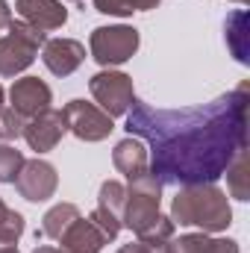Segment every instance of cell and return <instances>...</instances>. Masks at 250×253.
Masks as SVG:
<instances>
[{
    "instance_id": "obj_1",
    "label": "cell",
    "mask_w": 250,
    "mask_h": 253,
    "mask_svg": "<svg viewBox=\"0 0 250 253\" xmlns=\"http://www.w3.org/2000/svg\"><path fill=\"white\" fill-rule=\"evenodd\" d=\"M248 80L194 109H153L135 97L126 112V132L150 144L147 168L162 186L215 183L248 150Z\"/></svg>"
},
{
    "instance_id": "obj_8",
    "label": "cell",
    "mask_w": 250,
    "mask_h": 253,
    "mask_svg": "<svg viewBox=\"0 0 250 253\" xmlns=\"http://www.w3.org/2000/svg\"><path fill=\"white\" fill-rule=\"evenodd\" d=\"M56 186H59V174L50 162L44 159H30L21 165L18 177H15V189L24 200L30 203H44L56 194Z\"/></svg>"
},
{
    "instance_id": "obj_27",
    "label": "cell",
    "mask_w": 250,
    "mask_h": 253,
    "mask_svg": "<svg viewBox=\"0 0 250 253\" xmlns=\"http://www.w3.org/2000/svg\"><path fill=\"white\" fill-rule=\"evenodd\" d=\"M0 253H18V242H12V239H0Z\"/></svg>"
},
{
    "instance_id": "obj_19",
    "label": "cell",
    "mask_w": 250,
    "mask_h": 253,
    "mask_svg": "<svg viewBox=\"0 0 250 253\" xmlns=\"http://www.w3.org/2000/svg\"><path fill=\"white\" fill-rule=\"evenodd\" d=\"M162 0H94V9L100 15H118L126 18L132 12H147V9H156Z\"/></svg>"
},
{
    "instance_id": "obj_12",
    "label": "cell",
    "mask_w": 250,
    "mask_h": 253,
    "mask_svg": "<svg viewBox=\"0 0 250 253\" xmlns=\"http://www.w3.org/2000/svg\"><path fill=\"white\" fill-rule=\"evenodd\" d=\"M15 9H18L21 21L33 24L42 33L59 30L68 21V9L62 6V0H15Z\"/></svg>"
},
{
    "instance_id": "obj_14",
    "label": "cell",
    "mask_w": 250,
    "mask_h": 253,
    "mask_svg": "<svg viewBox=\"0 0 250 253\" xmlns=\"http://www.w3.org/2000/svg\"><path fill=\"white\" fill-rule=\"evenodd\" d=\"M59 251L62 253H100V248L106 245V239L100 236V230L88 221V218H77L62 236H59Z\"/></svg>"
},
{
    "instance_id": "obj_20",
    "label": "cell",
    "mask_w": 250,
    "mask_h": 253,
    "mask_svg": "<svg viewBox=\"0 0 250 253\" xmlns=\"http://www.w3.org/2000/svg\"><path fill=\"white\" fill-rule=\"evenodd\" d=\"M124 200H126V189L118 180H106V183L100 186V194H97V206H100V209H106V212H112V215L121 218Z\"/></svg>"
},
{
    "instance_id": "obj_9",
    "label": "cell",
    "mask_w": 250,
    "mask_h": 253,
    "mask_svg": "<svg viewBox=\"0 0 250 253\" xmlns=\"http://www.w3.org/2000/svg\"><path fill=\"white\" fill-rule=\"evenodd\" d=\"M65 132H68V124H65L62 112H56V109H44V112L27 118V124H24V132H21V135L27 138L30 150H36V153H47V150H53V147L62 141Z\"/></svg>"
},
{
    "instance_id": "obj_13",
    "label": "cell",
    "mask_w": 250,
    "mask_h": 253,
    "mask_svg": "<svg viewBox=\"0 0 250 253\" xmlns=\"http://www.w3.org/2000/svg\"><path fill=\"white\" fill-rule=\"evenodd\" d=\"M112 162H115V168L124 174L129 183L150 171V168H147V162H150L147 147H144L141 138H135V135H126L124 141L115 144V150H112Z\"/></svg>"
},
{
    "instance_id": "obj_21",
    "label": "cell",
    "mask_w": 250,
    "mask_h": 253,
    "mask_svg": "<svg viewBox=\"0 0 250 253\" xmlns=\"http://www.w3.org/2000/svg\"><path fill=\"white\" fill-rule=\"evenodd\" d=\"M24 153L12 144H0V183H15L21 165H24Z\"/></svg>"
},
{
    "instance_id": "obj_5",
    "label": "cell",
    "mask_w": 250,
    "mask_h": 253,
    "mask_svg": "<svg viewBox=\"0 0 250 253\" xmlns=\"http://www.w3.org/2000/svg\"><path fill=\"white\" fill-rule=\"evenodd\" d=\"M141 44V36L135 27H97L88 39V50H91V59L103 68H112V65H124L135 56Z\"/></svg>"
},
{
    "instance_id": "obj_2",
    "label": "cell",
    "mask_w": 250,
    "mask_h": 253,
    "mask_svg": "<svg viewBox=\"0 0 250 253\" xmlns=\"http://www.w3.org/2000/svg\"><path fill=\"white\" fill-rule=\"evenodd\" d=\"M159 203H162V183L147 171L126 189L121 224L129 227L141 242H168L174 236V221L159 212Z\"/></svg>"
},
{
    "instance_id": "obj_15",
    "label": "cell",
    "mask_w": 250,
    "mask_h": 253,
    "mask_svg": "<svg viewBox=\"0 0 250 253\" xmlns=\"http://www.w3.org/2000/svg\"><path fill=\"white\" fill-rule=\"evenodd\" d=\"M174 253H239V242L233 239H209L206 233H188L171 242Z\"/></svg>"
},
{
    "instance_id": "obj_24",
    "label": "cell",
    "mask_w": 250,
    "mask_h": 253,
    "mask_svg": "<svg viewBox=\"0 0 250 253\" xmlns=\"http://www.w3.org/2000/svg\"><path fill=\"white\" fill-rule=\"evenodd\" d=\"M24 124H27V121H24L12 106H3V109H0V135H3V138H18V135L24 132Z\"/></svg>"
},
{
    "instance_id": "obj_16",
    "label": "cell",
    "mask_w": 250,
    "mask_h": 253,
    "mask_svg": "<svg viewBox=\"0 0 250 253\" xmlns=\"http://www.w3.org/2000/svg\"><path fill=\"white\" fill-rule=\"evenodd\" d=\"M227 174V189L236 200H250V159H248V150H242L230 168L224 171Z\"/></svg>"
},
{
    "instance_id": "obj_31",
    "label": "cell",
    "mask_w": 250,
    "mask_h": 253,
    "mask_svg": "<svg viewBox=\"0 0 250 253\" xmlns=\"http://www.w3.org/2000/svg\"><path fill=\"white\" fill-rule=\"evenodd\" d=\"M71 3H80V0H71Z\"/></svg>"
},
{
    "instance_id": "obj_25",
    "label": "cell",
    "mask_w": 250,
    "mask_h": 253,
    "mask_svg": "<svg viewBox=\"0 0 250 253\" xmlns=\"http://www.w3.org/2000/svg\"><path fill=\"white\" fill-rule=\"evenodd\" d=\"M9 24H12V9L6 0H0V30H6Z\"/></svg>"
},
{
    "instance_id": "obj_32",
    "label": "cell",
    "mask_w": 250,
    "mask_h": 253,
    "mask_svg": "<svg viewBox=\"0 0 250 253\" xmlns=\"http://www.w3.org/2000/svg\"><path fill=\"white\" fill-rule=\"evenodd\" d=\"M0 138H3V135H0Z\"/></svg>"
},
{
    "instance_id": "obj_26",
    "label": "cell",
    "mask_w": 250,
    "mask_h": 253,
    "mask_svg": "<svg viewBox=\"0 0 250 253\" xmlns=\"http://www.w3.org/2000/svg\"><path fill=\"white\" fill-rule=\"evenodd\" d=\"M118 253H144V242L138 239V242H129V245H124Z\"/></svg>"
},
{
    "instance_id": "obj_30",
    "label": "cell",
    "mask_w": 250,
    "mask_h": 253,
    "mask_svg": "<svg viewBox=\"0 0 250 253\" xmlns=\"http://www.w3.org/2000/svg\"><path fill=\"white\" fill-rule=\"evenodd\" d=\"M236 3H248V0H236Z\"/></svg>"
},
{
    "instance_id": "obj_29",
    "label": "cell",
    "mask_w": 250,
    "mask_h": 253,
    "mask_svg": "<svg viewBox=\"0 0 250 253\" xmlns=\"http://www.w3.org/2000/svg\"><path fill=\"white\" fill-rule=\"evenodd\" d=\"M3 97H6V94H3V85H0V109H3Z\"/></svg>"
},
{
    "instance_id": "obj_7",
    "label": "cell",
    "mask_w": 250,
    "mask_h": 253,
    "mask_svg": "<svg viewBox=\"0 0 250 253\" xmlns=\"http://www.w3.org/2000/svg\"><path fill=\"white\" fill-rule=\"evenodd\" d=\"M62 115L65 124H68V132H74L80 141H103L115 129L112 118L100 106L85 103V100H71L62 109Z\"/></svg>"
},
{
    "instance_id": "obj_4",
    "label": "cell",
    "mask_w": 250,
    "mask_h": 253,
    "mask_svg": "<svg viewBox=\"0 0 250 253\" xmlns=\"http://www.w3.org/2000/svg\"><path fill=\"white\" fill-rule=\"evenodd\" d=\"M6 30H9V36L0 39V77H15L36 62V53H39V47H44L47 36L42 30H36L33 24L15 21V18Z\"/></svg>"
},
{
    "instance_id": "obj_22",
    "label": "cell",
    "mask_w": 250,
    "mask_h": 253,
    "mask_svg": "<svg viewBox=\"0 0 250 253\" xmlns=\"http://www.w3.org/2000/svg\"><path fill=\"white\" fill-rule=\"evenodd\" d=\"M24 215L21 212H15V209H9L3 200H0V239H12V242H18L21 236H24Z\"/></svg>"
},
{
    "instance_id": "obj_6",
    "label": "cell",
    "mask_w": 250,
    "mask_h": 253,
    "mask_svg": "<svg viewBox=\"0 0 250 253\" xmlns=\"http://www.w3.org/2000/svg\"><path fill=\"white\" fill-rule=\"evenodd\" d=\"M91 97L97 100V106L109 115V118H121L129 112L135 91H132V77H126L121 71H100L88 80Z\"/></svg>"
},
{
    "instance_id": "obj_23",
    "label": "cell",
    "mask_w": 250,
    "mask_h": 253,
    "mask_svg": "<svg viewBox=\"0 0 250 253\" xmlns=\"http://www.w3.org/2000/svg\"><path fill=\"white\" fill-rule=\"evenodd\" d=\"M88 221H91V224H94V227L100 230V236H103L106 242L118 239V233H121V227H124L118 215H112V212H106V209H100V206H97V209H94V212L88 215Z\"/></svg>"
},
{
    "instance_id": "obj_17",
    "label": "cell",
    "mask_w": 250,
    "mask_h": 253,
    "mask_svg": "<svg viewBox=\"0 0 250 253\" xmlns=\"http://www.w3.org/2000/svg\"><path fill=\"white\" fill-rule=\"evenodd\" d=\"M77 218H80V209H77L74 203H56V206L47 209V215L42 218V236H47V239H59Z\"/></svg>"
},
{
    "instance_id": "obj_3",
    "label": "cell",
    "mask_w": 250,
    "mask_h": 253,
    "mask_svg": "<svg viewBox=\"0 0 250 253\" xmlns=\"http://www.w3.org/2000/svg\"><path fill=\"white\" fill-rule=\"evenodd\" d=\"M171 221L180 227H200L203 233H221L233 224V209L215 183L180 186L171 200Z\"/></svg>"
},
{
    "instance_id": "obj_28",
    "label": "cell",
    "mask_w": 250,
    "mask_h": 253,
    "mask_svg": "<svg viewBox=\"0 0 250 253\" xmlns=\"http://www.w3.org/2000/svg\"><path fill=\"white\" fill-rule=\"evenodd\" d=\"M33 253H62L59 248H36Z\"/></svg>"
},
{
    "instance_id": "obj_18",
    "label": "cell",
    "mask_w": 250,
    "mask_h": 253,
    "mask_svg": "<svg viewBox=\"0 0 250 253\" xmlns=\"http://www.w3.org/2000/svg\"><path fill=\"white\" fill-rule=\"evenodd\" d=\"M224 30H227V42H230L233 56L242 65H248L250 56H248V44H245V39H248V12H245V9L233 12V15L227 18V27H224Z\"/></svg>"
},
{
    "instance_id": "obj_10",
    "label": "cell",
    "mask_w": 250,
    "mask_h": 253,
    "mask_svg": "<svg viewBox=\"0 0 250 253\" xmlns=\"http://www.w3.org/2000/svg\"><path fill=\"white\" fill-rule=\"evenodd\" d=\"M50 100H53V91L44 80L39 77H24V80H15L12 88H9V103L12 109L27 121L44 109H50Z\"/></svg>"
},
{
    "instance_id": "obj_11",
    "label": "cell",
    "mask_w": 250,
    "mask_h": 253,
    "mask_svg": "<svg viewBox=\"0 0 250 253\" xmlns=\"http://www.w3.org/2000/svg\"><path fill=\"white\" fill-rule=\"evenodd\" d=\"M42 62L56 77H71L85 62V44L77 39H50V42H44Z\"/></svg>"
}]
</instances>
